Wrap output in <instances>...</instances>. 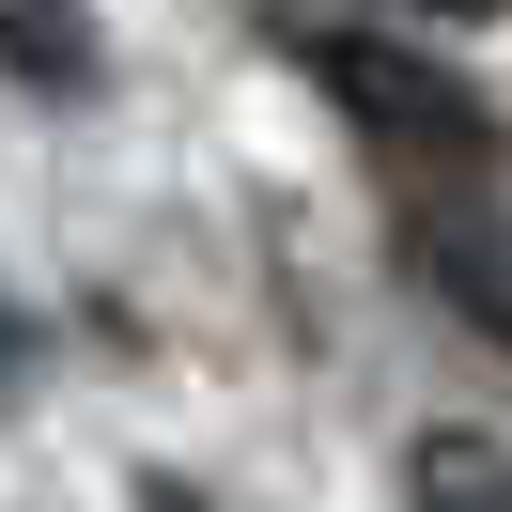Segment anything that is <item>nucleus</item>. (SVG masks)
Returning a JSON list of instances; mask_svg holds the SVG:
<instances>
[{"instance_id": "1", "label": "nucleus", "mask_w": 512, "mask_h": 512, "mask_svg": "<svg viewBox=\"0 0 512 512\" xmlns=\"http://www.w3.org/2000/svg\"><path fill=\"white\" fill-rule=\"evenodd\" d=\"M295 47H311V78L342 94V125H357V140H388L404 171H435V187H481V171H497V109H481L466 78H435L419 47H373V32H326V16H311Z\"/></svg>"}, {"instance_id": "2", "label": "nucleus", "mask_w": 512, "mask_h": 512, "mask_svg": "<svg viewBox=\"0 0 512 512\" xmlns=\"http://www.w3.org/2000/svg\"><path fill=\"white\" fill-rule=\"evenodd\" d=\"M0 63L32 78V94H78L94 78V16L78 0H0Z\"/></svg>"}, {"instance_id": "3", "label": "nucleus", "mask_w": 512, "mask_h": 512, "mask_svg": "<svg viewBox=\"0 0 512 512\" xmlns=\"http://www.w3.org/2000/svg\"><path fill=\"white\" fill-rule=\"evenodd\" d=\"M419 512H512V450L497 435H419Z\"/></svg>"}, {"instance_id": "4", "label": "nucleus", "mask_w": 512, "mask_h": 512, "mask_svg": "<svg viewBox=\"0 0 512 512\" xmlns=\"http://www.w3.org/2000/svg\"><path fill=\"white\" fill-rule=\"evenodd\" d=\"M16 373H32V342H16V311H0V388H16Z\"/></svg>"}, {"instance_id": "5", "label": "nucleus", "mask_w": 512, "mask_h": 512, "mask_svg": "<svg viewBox=\"0 0 512 512\" xmlns=\"http://www.w3.org/2000/svg\"><path fill=\"white\" fill-rule=\"evenodd\" d=\"M419 16H497V0H419Z\"/></svg>"}]
</instances>
